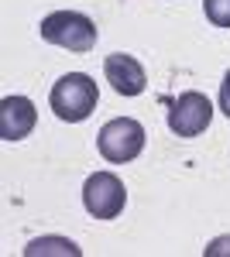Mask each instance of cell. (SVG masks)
Masks as SVG:
<instances>
[{
    "instance_id": "cell-7",
    "label": "cell",
    "mask_w": 230,
    "mask_h": 257,
    "mask_svg": "<svg viewBox=\"0 0 230 257\" xmlns=\"http://www.w3.org/2000/svg\"><path fill=\"white\" fill-rule=\"evenodd\" d=\"M38 123V110L28 96L0 99V141H24Z\"/></svg>"
},
{
    "instance_id": "cell-1",
    "label": "cell",
    "mask_w": 230,
    "mask_h": 257,
    "mask_svg": "<svg viewBox=\"0 0 230 257\" xmlns=\"http://www.w3.org/2000/svg\"><path fill=\"white\" fill-rule=\"evenodd\" d=\"M48 103H52V110H55L58 120L79 123V120H86L96 110L100 89H96V82L90 79L86 72H69V76H62V79L52 86Z\"/></svg>"
},
{
    "instance_id": "cell-8",
    "label": "cell",
    "mask_w": 230,
    "mask_h": 257,
    "mask_svg": "<svg viewBox=\"0 0 230 257\" xmlns=\"http://www.w3.org/2000/svg\"><path fill=\"white\" fill-rule=\"evenodd\" d=\"M48 250H58V254H79V247L72 240H62V237H45V240H35V243H28L24 247V254L35 257V254H48Z\"/></svg>"
},
{
    "instance_id": "cell-10",
    "label": "cell",
    "mask_w": 230,
    "mask_h": 257,
    "mask_svg": "<svg viewBox=\"0 0 230 257\" xmlns=\"http://www.w3.org/2000/svg\"><path fill=\"white\" fill-rule=\"evenodd\" d=\"M220 110H223V117H230V69H227V76H223V82H220Z\"/></svg>"
},
{
    "instance_id": "cell-6",
    "label": "cell",
    "mask_w": 230,
    "mask_h": 257,
    "mask_svg": "<svg viewBox=\"0 0 230 257\" xmlns=\"http://www.w3.org/2000/svg\"><path fill=\"white\" fill-rule=\"evenodd\" d=\"M103 76L114 86V93H120V96H137V93H144V86H148L144 65H141L134 55H124V52H114V55L103 59Z\"/></svg>"
},
{
    "instance_id": "cell-4",
    "label": "cell",
    "mask_w": 230,
    "mask_h": 257,
    "mask_svg": "<svg viewBox=\"0 0 230 257\" xmlns=\"http://www.w3.org/2000/svg\"><path fill=\"white\" fill-rule=\"evenodd\" d=\"M83 206L93 219H117L127 206V189L114 172H96L83 185Z\"/></svg>"
},
{
    "instance_id": "cell-11",
    "label": "cell",
    "mask_w": 230,
    "mask_h": 257,
    "mask_svg": "<svg viewBox=\"0 0 230 257\" xmlns=\"http://www.w3.org/2000/svg\"><path fill=\"white\" fill-rule=\"evenodd\" d=\"M223 250H230V237H220V240H213V247H206V254H223Z\"/></svg>"
},
{
    "instance_id": "cell-5",
    "label": "cell",
    "mask_w": 230,
    "mask_h": 257,
    "mask_svg": "<svg viewBox=\"0 0 230 257\" xmlns=\"http://www.w3.org/2000/svg\"><path fill=\"white\" fill-rule=\"evenodd\" d=\"M210 120H213V103L196 89L169 103V131L179 138H199L210 127Z\"/></svg>"
},
{
    "instance_id": "cell-3",
    "label": "cell",
    "mask_w": 230,
    "mask_h": 257,
    "mask_svg": "<svg viewBox=\"0 0 230 257\" xmlns=\"http://www.w3.org/2000/svg\"><path fill=\"white\" fill-rule=\"evenodd\" d=\"M96 148L100 155L114 165H124V161H134L141 151H144V127L137 123L134 117H117L107 120L96 134Z\"/></svg>"
},
{
    "instance_id": "cell-2",
    "label": "cell",
    "mask_w": 230,
    "mask_h": 257,
    "mask_svg": "<svg viewBox=\"0 0 230 257\" xmlns=\"http://www.w3.org/2000/svg\"><path fill=\"white\" fill-rule=\"evenodd\" d=\"M38 31H41V41L58 45V48H69L76 55L93 52L96 38H100L96 24L86 14H79V11H55V14H48V18L41 21Z\"/></svg>"
},
{
    "instance_id": "cell-9",
    "label": "cell",
    "mask_w": 230,
    "mask_h": 257,
    "mask_svg": "<svg viewBox=\"0 0 230 257\" xmlns=\"http://www.w3.org/2000/svg\"><path fill=\"white\" fill-rule=\"evenodd\" d=\"M203 11L216 28H230V0H203Z\"/></svg>"
}]
</instances>
